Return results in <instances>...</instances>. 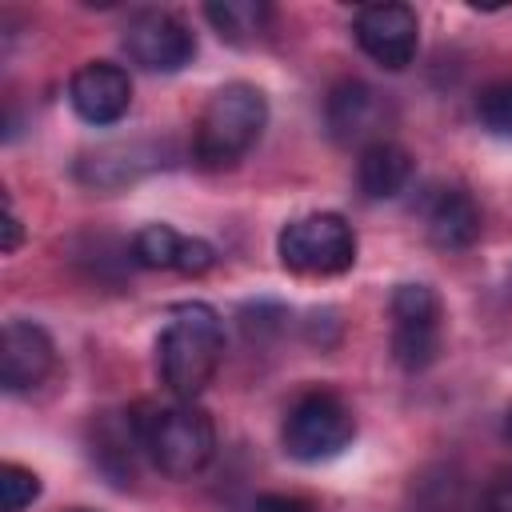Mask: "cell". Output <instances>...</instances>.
Masks as SVG:
<instances>
[{"label": "cell", "instance_id": "cell-1", "mask_svg": "<svg viewBox=\"0 0 512 512\" xmlns=\"http://www.w3.org/2000/svg\"><path fill=\"white\" fill-rule=\"evenodd\" d=\"M224 360V320L204 300L168 308V324L156 336V372L176 400H196Z\"/></svg>", "mask_w": 512, "mask_h": 512}, {"label": "cell", "instance_id": "cell-2", "mask_svg": "<svg viewBox=\"0 0 512 512\" xmlns=\"http://www.w3.org/2000/svg\"><path fill=\"white\" fill-rule=\"evenodd\" d=\"M264 124H268V96L248 80H232L208 96L192 128V160L208 172L232 168L252 152Z\"/></svg>", "mask_w": 512, "mask_h": 512}, {"label": "cell", "instance_id": "cell-3", "mask_svg": "<svg viewBox=\"0 0 512 512\" xmlns=\"http://www.w3.org/2000/svg\"><path fill=\"white\" fill-rule=\"evenodd\" d=\"M136 428H140L144 456L168 480H192L216 456V424L196 400L148 404V408H140Z\"/></svg>", "mask_w": 512, "mask_h": 512}, {"label": "cell", "instance_id": "cell-4", "mask_svg": "<svg viewBox=\"0 0 512 512\" xmlns=\"http://www.w3.org/2000/svg\"><path fill=\"white\" fill-rule=\"evenodd\" d=\"M276 256L296 276H340L356 264V232L340 212H308L280 228Z\"/></svg>", "mask_w": 512, "mask_h": 512}, {"label": "cell", "instance_id": "cell-5", "mask_svg": "<svg viewBox=\"0 0 512 512\" xmlns=\"http://www.w3.org/2000/svg\"><path fill=\"white\" fill-rule=\"evenodd\" d=\"M356 440L352 408L332 392H304L280 424V444L300 464H324L348 452Z\"/></svg>", "mask_w": 512, "mask_h": 512}, {"label": "cell", "instance_id": "cell-6", "mask_svg": "<svg viewBox=\"0 0 512 512\" xmlns=\"http://www.w3.org/2000/svg\"><path fill=\"white\" fill-rule=\"evenodd\" d=\"M392 360L404 372H424L440 356L444 304L432 284H396L392 300Z\"/></svg>", "mask_w": 512, "mask_h": 512}, {"label": "cell", "instance_id": "cell-7", "mask_svg": "<svg viewBox=\"0 0 512 512\" xmlns=\"http://www.w3.org/2000/svg\"><path fill=\"white\" fill-rule=\"evenodd\" d=\"M124 52L132 64L148 68V72H180L192 64L196 56V36L192 28L164 8H140L128 16L124 36H120Z\"/></svg>", "mask_w": 512, "mask_h": 512}, {"label": "cell", "instance_id": "cell-8", "mask_svg": "<svg viewBox=\"0 0 512 512\" xmlns=\"http://www.w3.org/2000/svg\"><path fill=\"white\" fill-rule=\"evenodd\" d=\"M352 36L368 60H376L388 72H400L416 60L420 48V20L408 4L384 0V4H364L352 16Z\"/></svg>", "mask_w": 512, "mask_h": 512}, {"label": "cell", "instance_id": "cell-9", "mask_svg": "<svg viewBox=\"0 0 512 512\" xmlns=\"http://www.w3.org/2000/svg\"><path fill=\"white\" fill-rule=\"evenodd\" d=\"M324 120H328V132L336 144H356L360 152L368 144H380L388 140V124L396 120L388 96L364 80H340L332 92H328V104H324Z\"/></svg>", "mask_w": 512, "mask_h": 512}, {"label": "cell", "instance_id": "cell-10", "mask_svg": "<svg viewBox=\"0 0 512 512\" xmlns=\"http://www.w3.org/2000/svg\"><path fill=\"white\" fill-rule=\"evenodd\" d=\"M68 104L84 124L108 128L132 108V76L112 60H88L68 80Z\"/></svg>", "mask_w": 512, "mask_h": 512}, {"label": "cell", "instance_id": "cell-11", "mask_svg": "<svg viewBox=\"0 0 512 512\" xmlns=\"http://www.w3.org/2000/svg\"><path fill=\"white\" fill-rule=\"evenodd\" d=\"M56 368V344L52 336L32 320H8L0 336V384L8 396L40 388Z\"/></svg>", "mask_w": 512, "mask_h": 512}, {"label": "cell", "instance_id": "cell-12", "mask_svg": "<svg viewBox=\"0 0 512 512\" xmlns=\"http://www.w3.org/2000/svg\"><path fill=\"white\" fill-rule=\"evenodd\" d=\"M484 216L464 188H436L424 204V232L444 252H464L480 240Z\"/></svg>", "mask_w": 512, "mask_h": 512}, {"label": "cell", "instance_id": "cell-13", "mask_svg": "<svg viewBox=\"0 0 512 512\" xmlns=\"http://www.w3.org/2000/svg\"><path fill=\"white\" fill-rule=\"evenodd\" d=\"M136 452H144L140 444V428H136V416L128 412H104L96 424H92V460L96 468L112 480V484H132L136 476Z\"/></svg>", "mask_w": 512, "mask_h": 512}, {"label": "cell", "instance_id": "cell-14", "mask_svg": "<svg viewBox=\"0 0 512 512\" xmlns=\"http://www.w3.org/2000/svg\"><path fill=\"white\" fill-rule=\"evenodd\" d=\"M412 176H416V160L396 140L368 144L356 160V184L368 200H396L412 184Z\"/></svg>", "mask_w": 512, "mask_h": 512}, {"label": "cell", "instance_id": "cell-15", "mask_svg": "<svg viewBox=\"0 0 512 512\" xmlns=\"http://www.w3.org/2000/svg\"><path fill=\"white\" fill-rule=\"evenodd\" d=\"M204 16L216 36L236 48H252L272 32V4L264 0H212L204 4Z\"/></svg>", "mask_w": 512, "mask_h": 512}, {"label": "cell", "instance_id": "cell-16", "mask_svg": "<svg viewBox=\"0 0 512 512\" xmlns=\"http://www.w3.org/2000/svg\"><path fill=\"white\" fill-rule=\"evenodd\" d=\"M144 168V152L140 144H112V148H100L92 156L80 160V180L92 184V188H120L128 180H136Z\"/></svg>", "mask_w": 512, "mask_h": 512}, {"label": "cell", "instance_id": "cell-17", "mask_svg": "<svg viewBox=\"0 0 512 512\" xmlns=\"http://www.w3.org/2000/svg\"><path fill=\"white\" fill-rule=\"evenodd\" d=\"M180 252H184V232H176L168 224H148L132 236V260L144 268H172L176 272Z\"/></svg>", "mask_w": 512, "mask_h": 512}, {"label": "cell", "instance_id": "cell-18", "mask_svg": "<svg viewBox=\"0 0 512 512\" xmlns=\"http://www.w3.org/2000/svg\"><path fill=\"white\" fill-rule=\"evenodd\" d=\"M476 120L488 136L496 140H512V80H500V84H488L480 96H476Z\"/></svg>", "mask_w": 512, "mask_h": 512}, {"label": "cell", "instance_id": "cell-19", "mask_svg": "<svg viewBox=\"0 0 512 512\" xmlns=\"http://www.w3.org/2000/svg\"><path fill=\"white\" fill-rule=\"evenodd\" d=\"M40 496V476L16 460L0 464V512H24Z\"/></svg>", "mask_w": 512, "mask_h": 512}, {"label": "cell", "instance_id": "cell-20", "mask_svg": "<svg viewBox=\"0 0 512 512\" xmlns=\"http://www.w3.org/2000/svg\"><path fill=\"white\" fill-rule=\"evenodd\" d=\"M256 512H328V508L300 492H264L256 500Z\"/></svg>", "mask_w": 512, "mask_h": 512}, {"label": "cell", "instance_id": "cell-21", "mask_svg": "<svg viewBox=\"0 0 512 512\" xmlns=\"http://www.w3.org/2000/svg\"><path fill=\"white\" fill-rule=\"evenodd\" d=\"M476 512H512V476L492 480V484L480 492Z\"/></svg>", "mask_w": 512, "mask_h": 512}, {"label": "cell", "instance_id": "cell-22", "mask_svg": "<svg viewBox=\"0 0 512 512\" xmlns=\"http://www.w3.org/2000/svg\"><path fill=\"white\" fill-rule=\"evenodd\" d=\"M20 244H24V224H20V216H16L12 196H4V256H12Z\"/></svg>", "mask_w": 512, "mask_h": 512}, {"label": "cell", "instance_id": "cell-23", "mask_svg": "<svg viewBox=\"0 0 512 512\" xmlns=\"http://www.w3.org/2000/svg\"><path fill=\"white\" fill-rule=\"evenodd\" d=\"M72 512H92V508H72Z\"/></svg>", "mask_w": 512, "mask_h": 512}]
</instances>
